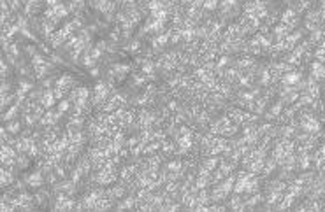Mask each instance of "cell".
Wrapping results in <instances>:
<instances>
[{"mask_svg": "<svg viewBox=\"0 0 325 212\" xmlns=\"http://www.w3.org/2000/svg\"><path fill=\"white\" fill-rule=\"evenodd\" d=\"M141 68H143L144 74H153V68H155V65H153L151 62H146V60H144V62H143V67H141Z\"/></svg>", "mask_w": 325, "mask_h": 212, "instance_id": "cell-4", "label": "cell"}, {"mask_svg": "<svg viewBox=\"0 0 325 212\" xmlns=\"http://www.w3.org/2000/svg\"><path fill=\"white\" fill-rule=\"evenodd\" d=\"M218 5V0H204V7L207 11H211V9H214Z\"/></svg>", "mask_w": 325, "mask_h": 212, "instance_id": "cell-6", "label": "cell"}, {"mask_svg": "<svg viewBox=\"0 0 325 212\" xmlns=\"http://www.w3.org/2000/svg\"><path fill=\"white\" fill-rule=\"evenodd\" d=\"M301 79V74H295V72H292V74H286L283 75V84H288V86H294L297 81Z\"/></svg>", "mask_w": 325, "mask_h": 212, "instance_id": "cell-3", "label": "cell"}, {"mask_svg": "<svg viewBox=\"0 0 325 212\" xmlns=\"http://www.w3.org/2000/svg\"><path fill=\"white\" fill-rule=\"evenodd\" d=\"M92 75H98V68H92Z\"/></svg>", "mask_w": 325, "mask_h": 212, "instance_id": "cell-11", "label": "cell"}, {"mask_svg": "<svg viewBox=\"0 0 325 212\" xmlns=\"http://www.w3.org/2000/svg\"><path fill=\"white\" fill-rule=\"evenodd\" d=\"M216 165H218V159H216V158H211V159L206 161V168H207V170H213Z\"/></svg>", "mask_w": 325, "mask_h": 212, "instance_id": "cell-7", "label": "cell"}, {"mask_svg": "<svg viewBox=\"0 0 325 212\" xmlns=\"http://www.w3.org/2000/svg\"><path fill=\"white\" fill-rule=\"evenodd\" d=\"M9 130H11V132H18V130H19V123H9Z\"/></svg>", "mask_w": 325, "mask_h": 212, "instance_id": "cell-9", "label": "cell"}, {"mask_svg": "<svg viewBox=\"0 0 325 212\" xmlns=\"http://www.w3.org/2000/svg\"><path fill=\"white\" fill-rule=\"evenodd\" d=\"M302 128L306 130L307 133H313V132H318V130H320V124H318V121L311 116V118H307V119L302 121Z\"/></svg>", "mask_w": 325, "mask_h": 212, "instance_id": "cell-1", "label": "cell"}, {"mask_svg": "<svg viewBox=\"0 0 325 212\" xmlns=\"http://www.w3.org/2000/svg\"><path fill=\"white\" fill-rule=\"evenodd\" d=\"M167 168H169L170 172H179V170H181V161H170V163L167 165Z\"/></svg>", "mask_w": 325, "mask_h": 212, "instance_id": "cell-5", "label": "cell"}, {"mask_svg": "<svg viewBox=\"0 0 325 212\" xmlns=\"http://www.w3.org/2000/svg\"><path fill=\"white\" fill-rule=\"evenodd\" d=\"M228 63V58L227 56H222V60L218 62V67H223V65H227Z\"/></svg>", "mask_w": 325, "mask_h": 212, "instance_id": "cell-10", "label": "cell"}, {"mask_svg": "<svg viewBox=\"0 0 325 212\" xmlns=\"http://www.w3.org/2000/svg\"><path fill=\"white\" fill-rule=\"evenodd\" d=\"M123 2H127V4H134V0H123Z\"/></svg>", "mask_w": 325, "mask_h": 212, "instance_id": "cell-12", "label": "cell"}, {"mask_svg": "<svg viewBox=\"0 0 325 212\" xmlns=\"http://www.w3.org/2000/svg\"><path fill=\"white\" fill-rule=\"evenodd\" d=\"M311 75L315 79H322L323 77V67H322L320 62H315L311 65Z\"/></svg>", "mask_w": 325, "mask_h": 212, "instance_id": "cell-2", "label": "cell"}, {"mask_svg": "<svg viewBox=\"0 0 325 212\" xmlns=\"http://www.w3.org/2000/svg\"><path fill=\"white\" fill-rule=\"evenodd\" d=\"M42 103H44L46 107H49L51 103H53V97H51V93H46L44 97H42Z\"/></svg>", "mask_w": 325, "mask_h": 212, "instance_id": "cell-8", "label": "cell"}]
</instances>
